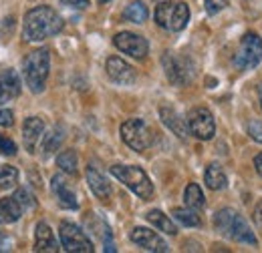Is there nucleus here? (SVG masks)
Segmentation results:
<instances>
[{"label": "nucleus", "mask_w": 262, "mask_h": 253, "mask_svg": "<svg viewBox=\"0 0 262 253\" xmlns=\"http://www.w3.org/2000/svg\"><path fill=\"white\" fill-rule=\"evenodd\" d=\"M171 215H173L176 221H180L182 225H186V227H198V225H202L200 215L196 213V209H192V207H178V209L171 211Z\"/></svg>", "instance_id": "bb28decb"}, {"label": "nucleus", "mask_w": 262, "mask_h": 253, "mask_svg": "<svg viewBox=\"0 0 262 253\" xmlns=\"http://www.w3.org/2000/svg\"><path fill=\"white\" fill-rule=\"evenodd\" d=\"M162 64H164L167 81L178 85V87L188 85L192 81V77H194V66L186 57H178L173 53H165L162 57Z\"/></svg>", "instance_id": "6e6552de"}, {"label": "nucleus", "mask_w": 262, "mask_h": 253, "mask_svg": "<svg viewBox=\"0 0 262 253\" xmlns=\"http://www.w3.org/2000/svg\"><path fill=\"white\" fill-rule=\"evenodd\" d=\"M23 213H25V209H23V205L18 203V199L14 195L0 199V223L2 225L18 221Z\"/></svg>", "instance_id": "6ab92c4d"}, {"label": "nucleus", "mask_w": 262, "mask_h": 253, "mask_svg": "<svg viewBox=\"0 0 262 253\" xmlns=\"http://www.w3.org/2000/svg\"><path fill=\"white\" fill-rule=\"evenodd\" d=\"M190 20V8L186 2H176L173 4V10H171V18H169V27L167 31H173V32H180L186 29Z\"/></svg>", "instance_id": "4be33fe9"}, {"label": "nucleus", "mask_w": 262, "mask_h": 253, "mask_svg": "<svg viewBox=\"0 0 262 253\" xmlns=\"http://www.w3.org/2000/svg\"><path fill=\"white\" fill-rule=\"evenodd\" d=\"M20 91H23V85H20L16 70H12V68L0 70V105L14 100L20 95Z\"/></svg>", "instance_id": "ddd939ff"}, {"label": "nucleus", "mask_w": 262, "mask_h": 253, "mask_svg": "<svg viewBox=\"0 0 262 253\" xmlns=\"http://www.w3.org/2000/svg\"><path fill=\"white\" fill-rule=\"evenodd\" d=\"M4 241H6V239H4V235L0 233V251H2V249H6V247H4Z\"/></svg>", "instance_id": "4c0bfd02"}, {"label": "nucleus", "mask_w": 262, "mask_h": 253, "mask_svg": "<svg viewBox=\"0 0 262 253\" xmlns=\"http://www.w3.org/2000/svg\"><path fill=\"white\" fill-rule=\"evenodd\" d=\"M87 183H89V189L93 191V195L97 199L107 201L111 197V187H109L107 179L103 177V173L99 171L95 165H89L87 167Z\"/></svg>", "instance_id": "f3484780"}, {"label": "nucleus", "mask_w": 262, "mask_h": 253, "mask_svg": "<svg viewBox=\"0 0 262 253\" xmlns=\"http://www.w3.org/2000/svg\"><path fill=\"white\" fill-rule=\"evenodd\" d=\"M171 10H173V4L171 2H162V4H158L156 6V22L167 31V27H169V18H171Z\"/></svg>", "instance_id": "c85d7f7f"}, {"label": "nucleus", "mask_w": 262, "mask_h": 253, "mask_svg": "<svg viewBox=\"0 0 262 253\" xmlns=\"http://www.w3.org/2000/svg\"><path fill=\"white\" fill-rule=\"evenodd\" d=\"M14 125V113L10 109H0V127Z\"/></svg>", "instance_id": "72a5a7b5"}, {"label": "nucleus", "mask_w": 262, "mask_h": 253, "mask_svg": "<svg viewBox=\"0 0 262 253\" xmlns=\"http://www.w3.org/2000/svg\"><path fill=\"white\" fill-rule=\"evenodd\" d=\"M184 203H186V207H192L196 211L206 205V197H204V193H202L198 183H190L186 187V191H184Z\"/></svg>", "instance_id": "393cba45"}, {"label": "nucleus", "mask_w": 262, "mask_h": 253, "mask_svg": "<svg viewBox=\"0 0 262 253\" xmlns=\"http://www.w3.org/2000/svg\"><path fill=\"white\" fill-rule=\"evenodd\" d=\"M214 229H216L220 235L232 239V241L246 243V245H252V247L258 245V239H256V235L252 233L248 221H246L238 211H234V209H230V207L216 211V215H214Z\"/></svg>", "instance_id": "f03ea898"}, {"label": "nucleus", "mask_w": 262, "mask_h": 253, "mask_svg": "<svg viewBox=\"0 0 262 253\" xmlns=\"http://www.w3.org/2000/svg\"><path fill=\"white\" fill-rule=\"evenodd\" d=\"M228 4H230V0H206L204 6H206V12L214 16V14H218L220 10H224Z\"/></svg>", "instance_id": "473e14b6"}, {"label": "nucleus", "mask_w": 262, "mask_h": 253, "mask_svg": "<svg viewBox=\"0 0 262 253\" xmlns=\"http://www.w3.org/2000/svg\"><path fill=\"white\" fill-rule=\"evenodd\" d=\"M65 141V131L63 127H53L47 135H42L40 139V153L42 157H51L55 151H59V147L63 145Z\"/></svg>", "instance_id": "aec40b11"}, {"label": "nucleus", "mask_w": 262, "mask_h": 253, "mask_svg": "<svg viewBox=\"0 0 262 253\" xmlns=\"http://www.w3.org/2000/svg\"><path fill=\"white\" fill-rule=\"evenodd\" d=\"M131 241L135 243V245H139V247H143L145 251H158V253H165L169 251V247H167V243H165L164 239L156 233V231H151V229H145V227H135L133 231H131Z\"/></svg>", "instance_id": "f8f14e48"}, {"label": "nucleus", "mask_w": 262, "mask_h": 253, "mask_svg": "<svg viewBox=\"0 0 262 253\" xmlns=\"http://www.w3.org/2000/svg\"><path fill=\"white\" fill-rule=\"evenodd\" d=\"M14 197L18 199V203L23 205L25 211H29V209H34V207H36V199L33 197V193H31L29 189H25V187H20V189L14 191Z\"/></svg>", "instance_id": "c756f323"}, {"label": "nucleus", "mask_w": 262, "mask_h": 253, "mask_svg": "<svg viewBox=\"0 0 262 253\" xmlns=\"http://www.w3.org/2000/svg\"><path fill=\"white\" fill-rule=\"evenodd\" d=\"M109 171H111V175L115 179H119L139 199L149 201L154 197V185H151V181H149V177H147V173L143 169L133 167V165H113Z\"/></svg>", "instance_id": "20e7f679"}, {"label": "nucleus", "mask_w": 262, "mask_h": 253, "mask_svg": "<svg viewBox=\"0 0 262 253\" xmlns=\"http://www.w3.org/2000/svg\"><path fill=\"white\" fill-rule=\"evenodd\" d=\"M121 139L133 151H145L154 143V133L143 119H127L121 125Z\"/></svg>", "instance_id": "423d86ee"}, {"label": "nucleus", "mask_w": 262, "mask_h": 253, "mask_svg": "<svg viewBox=\"0 0 262 253\" xmlns=\"http://www.w3.org/2000/svg\"><path fill=\"white\" fill-rule=\"evenodd\" d=\"M258 100H260V107H262V83L260 87H258Z\"/></svg>", "instance_id": "58836bf2"}, {"label": "nucleus", "mask_w": 262, "mask_h": 253, "mask_svg": "<svg viewBox=\"0 0 262 253\" xmlns=\"http://www.w3.org/2000/svg\"><path fill=\"white\" fill-rule=\"evenodd\" d=\"M49 70H51V55L47 48H38L27 55V59L23 61V77L27 87L33 91L34 95L45 91L47 79H49Z\"/></svg>", "instance_id": "7ed1b4c3"}, {"label": "nucleus", "mask_w": 262, "mask_h": 253, "mask_svg": "<svg viewBox=\"0 0 262 253\" xmlns=\"http://www.w3.org/2000/svg\"><path fill=\"white\" fill-rule=\"evenodd\" d=\"M147 16H149V10L143 2H131L129 6L123 10V18L133 22V24H143L147 20Z\"/></svg>", "instance_id": "b1692460"}, {"label": "nucleus", "mask_w": 262, "mask_h": 253, "mask_svg": "<svg viewBox=\"0 0 262 253\" xmlns=\"http://www.w3.org/2000/svg\"><path fill=\"white\" fill-rule=\"evenodd\" d=\"M51 189L55 193L59 205L63 209H77L79 207V201H77V195L71 191V187L67 185V181L61 177V175H55L51 179Z\"/></svg>", "instance_id": "dca6fc26"}, {"label": "nucleus", "mask_w": 262, "mask_h": 253, "mask_svg": "<svg viewBox=\"0 0 262 253\" xmlns=\"http://www.w3.org/2000/svg\"><path fill=\"white\" fill-rule=\"evenodd\" d=\"M57 165L61 167V171L67 173V175H77V167H79V159H77V153L73 149H67L63 153L57 155Z\"/></svg>", "instance_id": "a878e982"}, {"label": "nucleus", "mask_w": 262, "mask_h": 253, "mask_svg": "<svg viewBox=\"0 0 262 253\" xmlns=\"http://www.w3.org/2000/svg\"><path fill=\"white\" fill-rule=\"evenodd\" d=\"M246 131H248V135H250V137H252L256 143H262V121H258V119L248 121Z\"/></svg>", "instance_id": "2f4dec72"}, {"label": "nucleus", "mask_w": 262, "mask_h": 253, "mask_svg": "<svg viewBox=\"0 0 262 253\" xmlns=\"http://www.w3.org/2000/svg\"><path fill=\"white\" fill-rule=\"evenodd\" d=\"M252 219H254V223H256V227H260V229H262V199L256 203V207H254Z\"/></svg>", "instance_id": "c9c22d12"}, {"label": "nucleus", "mask_w": 262, "mask_h": 253, "mask_svg": "<svg viewBox=\"0 0 262 253\" xmlns=\"http://www.w3.org/2000/svg\"><path fill=\"white\" fill-rule=\"evenodd\" d=\"M0 155H6V157L16 155V143L12 139H8L6 135H0Z\"/></svg>", "instance_id": "7c9ffc66"}, {"label": "nucleus", "mask_w": 262, "mask_h": 253, "mask_svg": "<svg viewBox=\"0 0 262 253\" xmlns=\"http://www.w3.org/2000/svg\"><path fill=\"white\" fill-rule=\"evenodd\" d=\"M59 237H61V245L69 253H93V241L87 237V233L71 221H63L59 225Z\"/></svg>", "instance_id": "0eeeda50"}, {"label": "nucleus", "mask_w": 262, "mask_h": 253, "mask_svg": "<svg viewBox=\"0 0 262 253\" xmlns=\"http://www.w3.org/2000/svg\"><path fill=\"white\" fill-rule=\"evenodd\" d=\"M34 251L38 253H57L59 251V243L55 239L53 229L47 223H36L34 229Z\"/></svg>", "instance_id": "2eb2a0df"}, {"label": "nucleus", "mask_w": 262, "mask_h": 253, "mask_svg": "<svg viewBox=\"0 0 262 253\" xmlns=\"http://www.w3.org/2000/svg\"><path fill=\"white\" fill-rule=\"evenodd\" d=\"M204 181H206V185H208L212 191L226 189V185H228V177H226V173H224L222 167L216 165V163H212V165L206 167Z\"/></svg>", "instance_id": "412c9836"}, {"label": "nucleus", "mask_w": 262, "mask_h": 253, "mask_svg": "<svg viewBox=\"0 0 262 253\" xmlns=\"http://www.w3.org/2000/svg\"><path fill=\"white\" fill-rule=\"evenodd\" d=\"M188 129L190 133L200 139V141H210L214 135H216V121H214V115L206 109V107H194L188 117Z\"/></svg>", "instance_id": "1a4fd4ad"}, {"label": "nucleus", "mask_w": 262, "mask_h": 253, "mask_svg": "<svg viewBox=\"0 0 262 253\" xmlns=\"http://www.w3.org/2000/svg\"><path fill=\"white\" fill-rule=\"evenodd\" d=\"M262 61V38L256 32H246L234 55V64L240 70L254 68Z\"/></svg>", "instance_id": "39448f33"}, {"label": "nucleus", "mask_w": 262, "mask_h": 253, "mask_svg": "<svg viewBox=\"0 0 262 253\" xmlns=\"http://www.w3.org/2000/svg\"><path fill=\"white\" fill-rule=\"evenodd\" d=\"M63 6H69V8H75V10H85L89 8V0H61Z\"/></svg>", "instance_id": "f704fd0d"}, {"label": "nucleus", "mask_w": 262, "mask_h": 253, "mask_svg": "<svg viewBox=\"0 0 262 253\" xmlns=\"http://www.w3.org/2000/svg\"><path fill=\"white\" fill-rule=\"evenodd\" d=\"M42 135H45V121L42 119H38V117L25 119V123H23V143H25V149L29 153L36 151V145L40 143Z\"/></svg>", "instance_id": "4468645a"}, {"label": "nucleus", "mask_w": 262, "mask_h": 253, "mask_svg": "<svg viewBox=\"0 0 262 253\" xmlns=\"http://www.w3.org/2000/svg\"><path fill=\"white\" fill-rule=\"evenodd\" d=\"M99 2H103V4H105V2H111V0H99Z\"/></svg>", "instance_id": "ea45409f"}, {"label": "nucleus", "mask_w": 262, "mask_h": 253, "mask_svg": "<svg viewBox=\"0 0 262 253\" xmlns=\"http://www.w3.org/2000/svg\"><path fill=\"white\" fill-rule=\"evenodd\" d=\"M160 117H162V121H164V125L173 133V135H178L180 139H186L188 137V121L186 119H182L173 109H160Z\"/></svg>", "instance_id": "a211bd4d"}, {"label": "nucleus", "mask_w": 262, "mask_h": 253, "mask_svg": "<svg viewBox=\"0 0 262 253\" xmlns=\"http://www.w3.org/2000/svg\"><path fill=\"white\" fill-rule=\"evenodd\" d=\"M105 70H107V77L117 85H125L127 87V85H133L135 79H137L135 68L125 63L123 59H119V57H109L107 63H105Z\"/></svg>", "instance_id": "9b49d317"}, {"label": "nucleus", "mask_w": 262, "mask_h": 253, "mask_svg": "<svg viewBox=\"0 0 262 253\" xmlns=\"http://www.w3.org/2000/svg\"><path fill=\"white\" fill-rule=\"evenodd\" d=\"M65 22L61 14L51 6H34L25 14L23 22V38L27 42H40L63 31Z\"/></svg>", "instance_id": "f257e3e1"}, {"label": "nucleus", "mask_w": 262, "mask_h": 253, "mask_svg": "<svg viewBox=\"0 0 262 253\" xmlns=\"http://www.w3.org/2000/svg\"><path fill=\"white\" fill-rule=\"evenodd\" d=\"M18 183V169L12 165H0V189H12Z\"/></svg>", "instance_id": "cd10ccee"}, {"label": "nucleus", "mask_w": 262, "mask_h": 253, "mask_svg": "<svg viewBox=\"0 0 262 253\" xmlns=\"http://www.w3.org/2000/svg\"><path fill=\"white\" fill-rule=\"evenodd\" d=\"M113 44L123 53V55H129L133 59H145L147 50H149V44L143 36L135 34V32H119L113 36Z\"/></svg>", "instance_id": "9d476101"}, {"label": "nucleus", "mask_w": 262, "mask_h": 253, "mask_svg": "<svg viewBox=\"0 0 262 253\" xmlns=\"http://www.w3.org/2000/svg\"><path fill=\"white\" fill-rule=\"evenodd\" d=\"M254 167H256L258 175L262 177V153H258V155H256V159H254Z\"/></svg>", "instance_id": "e433bc0d"}, {"label": "nucleus", "mask_w": 262, "mask_h": 253, "mask_svg": "<svg viewBox=\"0 0 262 253\" xmlns=\"http://www.w3.org/2000/svg\"><path fill=\"white\" fill-rule=\"evenodd\" d=\"M145 219L151 223L154 227H158L160 231H164V233H167V235H176L178 233V227L173 225V221L165 215V213H162L160 209H154V211H149L147 215H145Z\"/></svg>", "instance_id": "5701e85b"}]
</instances>
